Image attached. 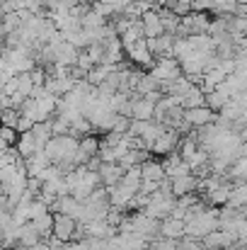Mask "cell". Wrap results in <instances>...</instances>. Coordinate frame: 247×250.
I'll return each mask as SVG.
<instances>
[{
	"label": "cell",
	"instance_id": "17",
	"mask_svg": "<svg viewBox=\"0 0 247 250\" xmlns=\"http://www.w3.org/2000/svg\"><path fill=\"white\" fill-rule=\"evenodd\" d=\"M107 24H109V22H107L102 15H97L95 10H87V12L80 17L82 32H99V29H104Z\"/></svg>",
	"mask_w": 247,
	"mask_h": 250
},
{
	"label": "cell",
	"instance_id": "1",
	"mask_svg": "<svg viewBox=\"0 0 247 250\" xmlns=\"http://www.w3.org/2000/svg\"><path fill=\"white\" fill-rule=\"evenodd\" d=\"M76 233H78V221L66 216V214H54V231L51 236L61 243H71L76 241Z\"/></svg>",
	"mask_w": 247,
	"mask_h": 250
},
{
	"label": "cell",
	"instance_id": "26",
	"mask_svg": "<svg viewBox=\"0 0 247 250\" xmlns=\"http://www.w3.org/2000/svg\"><path fill=\"white\" fill-rule=\"evenodd\" d=\"M90 10H95L97 15H102L104 20L107 17H112V15H116V10H114V5L112 2H95V5H90Z\"/></svg>",
	"mask_w": 247,
	"mask_h": 250
},
{
	"label": "cell",
	"instance_id": "19",
	"mask_svg": "<svg viewBox=\"0 0 247 250\" xmlns=\"http://www.w3.org/2000/svg\"><path fill=\"white\" fill-rule=\"evenodd\" d=\"M32 226L37 229V233H39L41 238H51V231H54V214L46 211V214L37 216V219L32 221Z\"/></svg>",
	"mask_w": 247,
	"mask_h": 250
},
{
	"label": "cell",
	"instance_id": "8",
	"mask_svg": "<svg viewBox=\"0 0 247 250\" xmlns=\"http://www.w3.org/2000/svg\"><path fill=\"white\" fill-rule=\"evenodd\" d=\"M155 117V104L146 97H131V119H138V122H151Z\"/></svg>",
	"mask_w": 247,
	"mask_h": 250
},
{
	"label": "cell",
	"instance_id": "21",
	"mask_svg": "<svg viewBox=\"0 0 247 250\" xmlns=\"http://www.w3.org/2000/svg\"><path fill=\"white\" fill-rule=\"evenodd\" d=\"M191 54V49H189V42H187V37H174V44H172V59L174 61H182L184 56H189Z\"/></svg>",
	"mask_w": 247,
	"mask_h": 250
},
{
	"label": "cell",
	"instance_id": "22",
	"mask_svg": "<svg viewBox=\"0 0 247 250\" xmlns=\"http://www.w3.org/2000/svg\"><path fill=\"white\" fill-rule=\"evenodd\" d=\"M17 92L24 95V97H32V92H34V81H32L29 73H19V76H17Z\"/></svg>",
	"mask_w": 247,
	"mask_h": 250
},
{
	"label": "cell",
	"instance_id": "13",
	"mask_svg": "<svg viewBox=\"0 0 247 250\" xmlns=\"http://www.w3.org/2000/svg\"><path fill=\"white\" fill-rule=\"evenodd\" d=\"M141 180H148V182H155V185H160L165 177V167H163V161H155V158H148V161H143V166H141Z\"/></svg>",
	"mask_w": 247,
	"mask_h": 250
},
{
	"label": "cell",
	"instance_id": "9",
	"mask_svg": "<svg viewBox=\"0 0 247 250\" xmlns=\"http://www.w3.org/2000/svg\"><path fill=\"white\" fill-rule=\"evenodd\" d=\"M187 236V226L182 219H172L167 216L160 221V238H170V241H182Z\"/></svg>",
	"mask_w": 247,
	"mask_h": 250
},
{
	"label": "cell",
	"instance_id": "11",
	"mask_svg": "<svg viewBox=\"0 0 247 250\" xmlns=\"http://www.w3.org/2000/svg\"><path fill=\"white\" fill-rule=\"evenodd\" d=\"M97 172H99L102 187H107V189H109V187H114V185H119V182L124 180V172H126V170L119 166V163H102Z\"/></svg>",
	"mask_w": 247,
	"mask_h": 250
},
{
	"label": "cell",
	"instance_id": "20",
	"mask_svg": "<svg viewBox=\"0 0 247 250\" xmlns=\"http://www.w3.org/2000/svg\"><path fill=\"white\" fill-rule=\"evenodd\" d=\"M22 15L19 12H7V15H2V29H5V34H17L19 29H22Z\"/></svg>",
	"mask_w": 247,
	"mask_h": 250
},
{
	"label": "cell",
	"instance_id": "34",
	"mask_svg": "<svg viewBox=\"0 0 247 250\" xmlns=\"http://www.w3.org/2000/svg\"><path fill=\"white\" fill-rule=\"evenodd\" d=\"M82 5H95V2H102V0H80Z\"/></svg>",
	"mask_w": 247,
	"mask_h": 250
},
{
	"label": "cell",
	"instance_id": "6",
	"mask_svg": "<svg viewBox=\"0 0 247 250\" xmlns=\"http://www.w3.org/2000/svg\"><path fill=\"white\" fill-rule=\"evenodd\" d=\"M216 112H211L206 104L204 107H196V109H184V122L196 131V129H204V126H209V124H213L216 122Z\"/></svg>",
	"mask_w": 247,
	"mask_h": 250
},
{
	"label": "cell",
	"instance_id": "4",
	"mask_svg": "<svg viewBox=\"0 0 247 250\" xmlns=\"http://www.w3.org/2000/svg\"><path fill=\"white\" fill-rule=\"evenodd\" d=\"M179 134L177 131H172V129H165L163 134L151 144V148H148V153L151 156H170V153H174L177 151V146H179Z\"/></svg>",
	"mask_w": 247,
	"mask_h": 250
},
{
	"label": "cell",
	"instance_id": "5",
	"mask_svg": "<svg viewBox=\"0 0 247 250\" xmlns=\"http://www.w3.org/2000/svg\"><path fill=\"white\" fill-rule=\"evenodd\" d=\"M97 156H99V139L92 136V134H87V136H82L80 141H78V153H76L73 166H87Z\"/></svg>",
	"mask_w": 247,
	"mask_h": 250
},
{
	"label": "cell",
	"instance_id": "12",
	"mask_svg": "<svg viewBox=\"0 0 247 250\" xmlns=\"http://www.w3.org/2000/svg\"><path fill=\"white\" fill-rule=\"evenodd\" d=\"M170 189H172V194L179 199V197H184V194L199 192V180H196L194 175H182V177L170 180Z\"/></svg>",
	"mask_w": 247,
	"mask_h": 250
},
{
	"label": "cell",
	"instance_id": "27",
	"mask_svg": "<svg viewBox=\"0 0 247 250\" xmlns=\"http://www.w3.org/2000/svg\"><path fill=\"white\" fill-rule=\"evenodd\" d=\"M32 126H34V122H32V119H27V117H19V119H17V126H15V131H17V134H27V131H32Z\"/></svg>",
	"mask_w": 247,
	"mask_h": 250
},
{
	"label": "cell",
	"instance_id": "15",
	"mask_svg": "<svg viewBox=\"0 0 247 250\" xmlns=\"http://www.w3.org/2000/svg\"><path fill=\"white\" fill-rule=\"evenodd\" d=\"M228 246H233V241L218 229V231H211L209 236L201 238V248L204 250H226Z\"/></svg>",
	"mask_w": 247,
	"mask_h": 250
},
{
	"label": "cell",
	"instance_id": "25",
	"mask_svg": "<svg viewBox=\"0 0 247 250\" xmlns=\"http://www.w3.org/2000/svg\"><path fill=\"white\" fill-rule=\"evenodd\" d=\"M17 119H19V112H17V109H2V112H0V126L15 129V126H17Z\"/></svg>",
	"mask_w": 247,
	"mask_h": 250
},
{
	"label": "cell",
	"instance_id": "2",
	"mask_svg": "<svg viewBox=\"0 0 247 250\" xmlns=\"http://www.w3.org/2000/svg\"><path fill=\"white\" fill-rule=\"evenodd\" d=\"M148 73L163 85V83L174 81V78H179V76H182V68H179V61H174V59H158L155 66H153Z\"/></svg>",
	"mask_w": 247,
	"mask_h": 250
},
{
	"label": "cell",
	"instance_id": "35",
	"mask_svg": "<svg viewBox=\"0 0 247 250\" xmlns=\"http://www.w3.org/2000/svg\"><path fill=\"white\" fill-rule=\"evenodd\" d=\"M17 250H41V248H39V246H37V248H17Z\"/></svg>",
	"mask_w": 247,
	"mask_h": 250
},
{
	"label": "cell",
	"instance_id": "31",
	"mask_svg": "<svg viewBox=\"0 0 247 250\" xmlns=\"http://www.w3.org/2000/svg\"><path fill=\"white\" fill-rule=\"evenodd\" d=\"M41 5L49 7V12H51V10H56V7L61 5V0H41Z\"/></svg>",
	"mask_w": 247,
	"mask_h": 250
},
{
	"label": "cell",
	"instance_id": "23",
	"mask_svg": "<svg viewBox=\"0 0 247 250\" xmlns=\"http://www.w3.org/2000/svg\"><path fill=\"white\" fill-rule=\"evenodd\" d=\"M85 54L90 56V61H92L95 66L104 63V44H90V46L85 49Z\"/></svg>",
	"mask_w": 247,
	"mask_h": 250
},
{
	"label": "cell",
	"instance_id": "33",
	"mask_svg": "<svg viewBox=\"0 0 247 250\" xmlns=\"http://www.w3.org/2000/svg\"><path fill=\"white\" fill-rule=\"evenodd\" d=\"M155 2H160V5H167V7H170V5H174V2H182V0H155Z\"/></svg>",
	"mask_w": 247,
	"mask_h": 250
},
{
	"label": "cell",
	"instance_id": "14",
	"mask_svg": "<svg viewBox=\"0 0 247 250\" xmlns=\"http://www.w3.org/2000/svg\"><path fill=\"white\" fill-rule=\"evenodd\" d=\"M41 241L44 238L37 233V229L32 226V221L24 224V226H17V248H37Z\"/></svg>",
	"mask_w": 247,
	"mask_h": 250
},
{
	"label": "cell",
	"instance_id": "30",
	"mask_svg": "<svg viewBox=\"0 0 247 250\" xmlns=\"http://www.w3.org/2000/svg\"><path fill=\"white\" fill-rule=\"evenodd\" d=\"M235 49H238V56H247V34L235 44Z\"/></svg>",
	"mask_w": 247,
	"mask_h": 250
},
{
	"label": "cell",
	"instance_id": "3",
	"mask_svg": "<svg viewBox=\"0 0 247 250\" xmlns=\"http://www.w3.org/2000/svg\"><path fill=\"white\" fill-rule=\"evenodd\" d=\"M124 54H126L133 63H138L141 68H148V71H151V68L155 66V59H153V54L148 51V42H146V39L124 46Z\"/></svg>",
	"mask_w": 247,
	"mask_h": 250
},
{
	"label": "cell",
	"instance_id": "32",
	"mask_svg": "<svg viewBox=\"0 0 247 250\" xmlns=\"http://www.w3.org/2000/svg\"><path fill=\"white\" fill-rule=\"evenodd\" d=\"M5 37H7V34H5V29H2V22H0V49H2V44H5Z\"/></svg>",
	"mask_w": 247,
	"mask_h": 250
},
{
	"label": "cell",
	"instance_id": "7",
	"mask_svg": "<svg viewBox=\"0 0 247 250\" xmlns=\"http://www.w3.org/2000/svg\"><path fill=\"white\" fill-rule=\"evenodd\" d=\"M141 27H143V37L146 39H158L165 34V27H163V17L158 10H151L141 17Z\"/></svg>",
	"mask_w": 247,
	"mask_h": 250
},
{
	"label": "cell",
	"instance_id": "16",
	"mask_svg": "<svg viewBox=\"0 0 247 250\" xmlns=\"http://www.w3.org/2000/svg\"><path fill=\"white\" fill-rule=\"evenodd\" d=\"M15 151L19 153V158H22V161H27L29 156H34V153H37V141H34V134H32V131L19 134V136H17V144H15Z\"/></svg>",
	"mask_w": 247,
	"mask_h": 250
},
{
	"label": "cell",
	"instance_id": "18",
	"mask_svg": "<svg viewBox=\"0 0 247 250\" xmlns=\"http://www.w3.org/2000/svg\"><path fill=\"white\" fill-rule=\"evenodd\" d=\"M204 104H206V95L196 85L182 97V109H196V107H204Z\"/></svg>",
	"mask_w": 247,
	"mask_h": 250
},
{
	"label": "cell",
	"instance_id": "29",
	"mask_svg": "<svg viewBox=\"0 0 247 250\" xmlns=\"http://www.w3.org/2000/svg\"><path fill=\"white\" fill-rule=\"evenodd\" d=\"M233 100L238 102V107H240L243 112H247V90H245V92H240V95H235Z\"/></svg>",
	"mask_w": 247,
	"mask_h": 250
},
{
	"label": "cell",
	"instance_id": "10",
	"mask_svg": "<svg viewBox=\"0 0 247 250\" xmlns=\"http://www.w3.org/2000/svg\"><path fill=\"white\" fill-rule=\"evenodd\" d=\"M163 167H165V177H167V180H174V177H182V175H191L189 166L179 158V153H177V151H174V153H170V156H165Z\"/></svg>",
	"mask_w": 247,
	"mask_h": 250
},
{
	"label": "cell",
	"instance_id": "28",
	"mask_svg": "<svg viewBox=\"0 0 247 250\" xmlns=\"http://www.w3.org/2000/svg\"><path fill=\"white\" fill-rule=\"evenodd\" d=\"M235 63H238L235 73H243V76H247V56H235Z\"/></svg>",
	"mask_w": 247,
	"mask_h": 250
},
{
	"label": "cell",
	"instance_id": "24",
	"mask_svg": "<svg viewBox=\"0 0 247 250\" xmlns=\"http://www.w3.org/2000/svg\"><path fill=\"white\" fill-rule=\"evenodd\" d=\"M19 117H27V119H32V122L37 124V100H34V97H27V100L22 102Z\"/></svg>",
	"mask_w": 247,
	"mask_h": 250
}]
</instances>
